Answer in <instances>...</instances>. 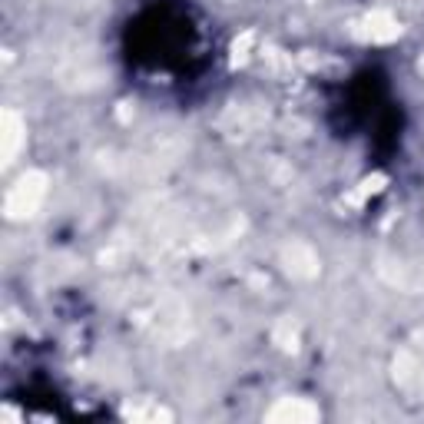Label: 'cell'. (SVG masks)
<instances>
[{
    "instance_id": "obj_1",
    "label": "cell",
    "mask_w": 424,
    "mask_h": 424,
    "mask_svg": "<svg viewBox=\"0 0 424 424\" xmlns=\"http://www.w3.org/2000/svg\"><path fill=\"white\" fill-rule=\"evenodd\" d=\"M315 408H309V404H302V401H285L282 408H275L269 418H292V421H302V418H315Z\"/></svg>"
}]
</instances>
